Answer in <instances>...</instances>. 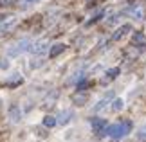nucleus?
<instances>
[{"label":"nucleus","instance_id":"nucleus-2","mask_svg":"<svg viewBox=\"0 0 146 142\" xmlns=\"http://www.w3.org/2000/svg\"><path fill=\"white\" fill-rule=\"evenodd\" d=\"M25 50H31V40L29 38L20 40V42L16 43L13 49H9V56H18L22 52H25Z\"/></svg>","mask_w":146,"mask_h":142},{"label":"nucleus","instance_id":"nucleus-9","mask_svg":"<svg viewBox=\"0 0 146 142\" xmlns=\"http://www.w3.org/2000/svg\"><path fill=\"white\" fill-rule=\"evenodd\" d=\"M72 103L74 104H78V106H81V104H85L87 103V99H88V95H87V92L85 90H78L76 94H72Z\"/></svg>","mask_w":146,"mask_h":142},{"label":"nucleus","instance_id":"nucleus-14","mask_svg":"<svg viewBox=\"0 0 146 142\" xmlns=\"http://www.w3.org/2000/svg\"><path fill=\"white\" fill-rule=\"evenodd\" d=\"M117 76H119V69H110V70H106V76L103 77V83H108V81H112V79H115Z\"/></svg>","mask_w":146,"mask_h":142},{"label":"nucleus","instance_id":"nucleus-18","mask_svg":"<svg viewBox=\"0 0 146 142\" xmlns=\"http://www.w3.org/2000/svg\"><path fill=\"white\" fill-rule=\"evenodd\" d=\"M88 85H90V83H88L87 79H81V81L78 83V90H85V88L88 87Z\"/></svg>","mask_w":146,"mask_h":142},{"label":"nucleus","instance_id":"nucleus-23","mask_svg":"<svg viewBox=\"0 0 146 142\" xmlns=\"http://www.w3.org/2000/svg\"><path fill=\"white\" fill-rule=\"evenodd\" d=\"M25 2H29V4H33V2H38V0H25Z\"/></svg>","mask_w":146,"mask_h":142},{"label":"nucleus","instance_id":"nucleus-10","mask_svg":"<svg viewBox=\"0 0 146 142\" xmlns=\"http://www.w3.org/2000/svg\"><path fill=\"white\" fill-rule=\"evenodd\" d=\"M65 49H67V45H65V43H54V45H50L49 56H50V58H56V56H60Z\"/></svg>","mask_w":146,"mask_h":142},{"label":"nucleus","instance_id":"nucleus-3","mask_svg":"<svg viewBox=\"0 0 146 142\" xmlns=\"http://www.w3.org/2000/svg\"><path fill=\"white\" fill-rule=\"evenodd\" d=\"M16 24H18V20H16V18H5L4 22H0V36L9 34V32L16 27Z\"/></svg>","mask_w":146,"mask_h":142},{"label":"nucleus","instance_id":"nucleus-8","mask_svg":"<svg viewBox=\"0 0 146 142\" xmlns=\"http://www.w3.org/2000/svg\"><path fill=\"white\" fill-rule=\"evenodd\" d=\"M22 83H24V77H22L20 74H13V76H9L5 79V87H9V88H16V87H20Z\"/></svg>","mask_w":146,"mask_h":142},{"label":"nucleus","instance_id":"nucleus-15","mask_svg":"<svg viewBox=\"0 0 146 142\" xmlns=\"http://www.w3.org/2000/svg\"><path fill=\"white\" fill-rule=\"evenodd\" d=\"M128 13H130V16H132V18H135V20H141L143 18V7H139V5H137V7H132Z\"/></svg>","mask_w":146,"mask_h":142},{"label":"nucleus","instance_id":"nucleus-1","mask_svg":"<svg viewBox=\"0 0 146 142\" xmlns=\"http://www.w3.org/2000/svg\"><path fill=\"white\" fill-rule=\"evenodd\" d=\"M132 129V122L130 121H123V122H117V124H112V126L106 128V135L112 139H121L125 135L130 133Z\"/></svg>","mask_w":146,"mask_h":142},{"label":"nucleus","instance_id":"nucleus-16","mask_svg":"<svg viewBox=\"0 0 146 142\" xmlns=\"http://www.w3.org/2000/svg\"><path fill=\"white\" fill-rule=\"evenodd\" d=\"M56 122H58V119L52 117V115L43 117V126H45V128H52V126H56Z\"/></svg>","mask_w":146,"mask_h":142},{"label":"nucleus","instance_id":"nucleus-7","mask_svg":"<svg viewBox=\"0 0 146 142\" xmlns=\"http://www.w3.org/2000/svg\"><path fill=\"white\" fill-rule=\"evenodd\" d=\"M132 31V25L130 24H125V25H121L119 29H117L114 34H112V42H119V40L125 36V34H128V32Z\"/></svg>","mask_w":146,"mask_h":142},{"label":"nucleus","instance_id":"nucleus-17","mask_svg":"<svg viewBox=\"0 0 146 142\" xmlns=\"http://www.w3.org/2000/svg\"><path fill=\"white\" fill-rule=\"evenodd\" d=\"M112 110H114V112H119V110H123V99H119V97H117V99H114V101H112Z\"/></svg>","mask_w":146,"mask_h":142},{"label":"nucleus","instance_id":"nucleus-22","mask_svg":"<svg viewBox=\"0 0 146 142\" xmlns=\"http://www.w3.org/2000/svg\"><path fill=\"white\" fill-rule=\"evenodd\" d=\"M4 20H5V16H4V15H0V22H4Z\"/></svg>","mask_w":146,"mask_h":142},{"label":"nucleus","instance_id":"nucleus-24","mask_svg":"<svg viewBox=\"0 0 146 142\" xmlns=\"http://www.w3.org/2000/svg\"><path fill=\"white\" fill-rule=\"evenodd\" d=\"M87 2H94V0H87Z\"/></svg>","mask_w":146,"mask_h":142},{"label":"nucleus","instance_id":"nucleus-13","mask_svg":"<svg viewBox=\"0 0 146 142\" xmlns=\"http://www.w3.org/2000/svg\"><path fill=\"white\" fill-rule=\"evenodd\" d=\"M70 119H72V112H70V110H63V112L58 115V122H60V124H67Z\"/></svg>","mask_w":146,"mask_h":142},{"label":"nucleus","instance_id":"nucleus-4","mask_svg":"<svg viewBox=\"0 0 146 142\" xmlns=\"http://www.w3.org/2000/svg\"><path fill=\"white\" fill-rule=\"evenodd\" d=\"M92 128H94V131H96L99 137H103V135H106V121L105 119H92Z\"/></svg>","mask_w":146,"mask_h":142},{"label":"nucleus","instance_id":"nucleus-12","mask_svg":"<svg viewBox=\"0 0 146 142\" xmlns=\"http://www.w3.org/2000/svg\"><path fill=\"white\" fill-rule=\"evenodd\" d=\"M110 99H112V92H108V94H106V95H105V97L99 101V103H98L96 106H94V112H96V113H98V112H101V110H103V108H105L106 104H108V101H110Z\"/></svg>","mask_w":146,"mask_h":142},{"label":"nucleus","instance_id":"nucleus-5","mask_svg":"<svg viewBox=\"0 0 146 142\" xmlns=\"http://www.w3.org/2000/svg\"><path fill=\"white\" fill-rule=\"evenodd\" d=\"M47 50H50V49H49V43L45 42V40H40V42H36V43L31 45V52L33 54H38V56H40V54H45Z\"/></svg>","mask_w":146,"mask_h":142},{"label":"nucleus","instance_id":"nucleus-21","mask_svg":"<svg viewBox=\"0 0 146 142\" xmlns=\"http://www.w3.org/2000/svg\"><path fill=\"white\" fill-rule=\"evenodd\" d=\"M0 67H2V69H7L9 63H7V61H2V63H0Z\"/></svg>","mask_w":146,"mask_h":142},{"label":"nucleus","instance_id":"nucleus-20","mask_svg":"<svg viewBox=\"0 0 146 142\" xmlns=\"http://www.w3.org/2000/svg\"><path fill=\"white\" fill-rule=\"evenodd\" d=\"M139 140H146V126H143L139 131Z\"/></svg>","mask_w":146,"mask_h":142},{"label":"nucleus","instance_id":"nucleus-6","mask_svg":"<svg viewBox=\"0 0 146 142\" xmlns=\"http://www.w3.org/2000/svg\"><path fill=\"white\" fill-rule=\"evenodd\" d=\"M132 45H135V47L139 49H146V38L141 31H137V32H133V36H132Z\"/></svg>","mask_w":146,"mask_h":142},{"label":"nucleus","instance_id":"nucleus-11","mask_svg":"<svg viewBox=\"0 0 146 142\" xmlns=\"http://www.w3.org/2000/svg\"><path fill=\"white\" fill-rule=\"evenodd\" d=\"M9 117H11V121L13 122H18L20 119H22V112H20V108L16 106V104H13L9 108Z\"/></svg>","mask_w":146,"mask_h":142},{"label":"nucleus","instance_id":"nucleus-19","mask_svg":"<svg viewBox=\"0 0 146 142\" xmlns=\"http://www.w3.org/2000/svg\"><path fill=\"white\" fill-rule=\"evenodd\" d=\"M16 0H0V5H4V7H9V5H13Z\"/></svg>","mask_w":146,"mask_h":142}]
</instances>
